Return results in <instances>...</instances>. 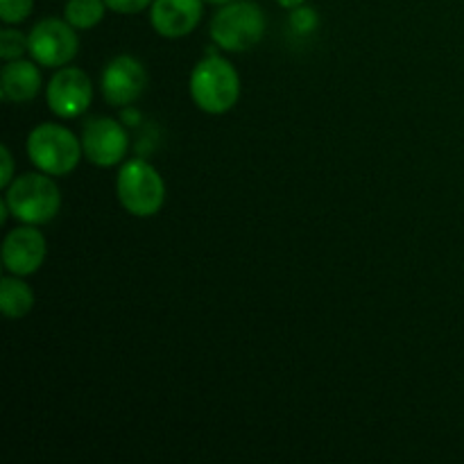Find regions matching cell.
<instances>
[{
	"label": "cell",
	"mask_w": 464,
	"mask_h": 464,
	"mask_svg": "<svg viewBox=\"0 0 464 464\" xmlns=\"http://www.w3.org/2000/svg\"><path fill=\"white\" fill-rule=\"evenodd\" d=\"M190 98L195 107L211 116L231 111L240 100V75L220 54H207L190 72Z\"/></svg>",
	"instance_id": "6da1fadb"
},
{
	"label": "cell",
	"mask_w": 464,
	"mask_h": 464,
	"mask_svg": "<svg viewBox=\"0 0 464 464\" xmlns=\"http://www.w3.org/2000/svg\"><path fill=\"white\" fill-rule=\"evenodd\" d=\"M266 30L267 18L261 5L254 0H234L225 7H218L208 34L213 44L227 53H247L261 44Z\"/></svg>",
	"instance_id": "7a4b0ae2"
},
{
	"label": "cell",
	"mask_w": 464,
	"mask_h": 464,
	"mask_svg": "<svg viewBox=\"0 0 464 464\" xmlns=\"http://www.w3.org/2000/svg\"><path fill=\"white\" fill-rule=\"evenodd\" d=\"M5 199L12 216L23 225H48L62 211V190L53 175L41 170L16 177L9 188H5Z\"/></svg>",
	"instance_id": "3957f363"
},
{
	"label": "cell",
	"mask_w": 464,
	"mask_h": 464,
	"mask_svg": "<svg viewBox=\"0 0 464 464\" xmlns=\"http://www.w3.org/2000/svg\"><path fill=\"white\" fill-rule=\"evenodd\" d=\"M27 157L36 170L53 177H66L80 166L84 150L82 139H77L68 127L57 122H41L27 134Z\"/></svg>",
	"instance_id": "277c9868"
},
{
	"label": "cell",
	"mask_w": 464,
	"mask_h": 464,
	"mask_svg": "<svg viewBox=\"0 0 464 464\" xmlns=\"http://www.w3.org/2000/svg\"><path fill=\"white\" fill-rule=\"evenodd\" d=\"M116 195L121 207L134 218H152L166 204V181L145 159L122 163L116 177Z\"/></svg>",
	"instance_id": "5b68a950"
},
{
	"label": "cell",
	"mask_w": 464,
	"mask_h": 464,
	"mask_svg": "<svg viewBox=\"0 0 464 464\" xmlns=\"http://www.w3.org/2000/svg\"><path fill=\"white\" fill-rule=\"evenodd\" d=\"M27 36L30 57L44 68L68 66L80 53V36L66 18H44Z\"/></svg>",
	"instance_id": "8992f818"
},
{
	"label": "cell",
	"mask_w": 464,
	"mask_h": 464,
	"mask_svg": "<svg viewBox=\"0 0 464 464\" xmlns=\"http://www.w3.org/2000/svg\"><path fill=\"white\" fill-rule=\"evenodd\" d=\"M45 102L57 118H80L93 102L91 77L77 66H62L45 89Z\"/></svg>",
	"instance_id": "52a82bcc"
},
{
	"label": "cell",
	"mask_w": 464,
	"mask_h": 464,
	"mask_svg": "<svg viewBox=\"0 0 464 464\" xmlns=\"http://www.w3.org/2000/svg\"><path fill=\"white\" fill-rule=\"evenodd\" d=\"M80 139L84 157L98 168H113L122 163L127 148H130L125 122H118L107 116L91 118L82 130Z\"/></svg>",
	"instance_id": "ba28073f"
},
{
	"label": "cell",
	"mask_w": 464,
	"mask_h": 464,
	"mask_svg": "<svg viewBox=\"0 0 464 464\" xmlns=\"http://www.w3.org/2000/svg\"><path fill=\"white\" fill-rule=\"evenodd\" d=\"M148 71L143 63L131 54H118L104 66L102 95L111 107H131L148 89Z\"/></svg>",
	"instance_id": "9c48e42d"
},
{
	"label": "cell",
	"mask_w": 464,
	"mask_h": 464,
	"mask_svg": "<svg viewBox=\"0 0 464 464\" xmlns=\"http://www.w3.org/2000/svg\"><path fill=\"white\" fill-rule=\"evenodd\" d=\"M45 254H48V243L36 225L16 227L3 240V266L9 275H34L44 266Z\"/></svg>",
	"instance_id": "30bf717a"
},
{
	"label": "cell",
	"mask_w": 464,
	"mask_h": 464,
	"mask_svg": "<svg viewBox=\"0 0 464 464\" xmlns=\"http://www.w3.org/2000/svg\"><path fill=\"white\" fill-rule=\"evenodd\" d=\"M204 5V0H154L150 7L152 30L163 39H184L198 30Z\"/></svg>",
	"instance_id": "8fae6325"
},
{
	"label": "cell",
	"mask_w": 464,
	"mask_h": 464,
	"mask_svg": "<svg viewBox=\"0 0 464 464\" xmlns=\"http://www.w3.org/2000/svg\"><path fill=\"white\" fill-rule=\"evenodd\" d=\"M34 59H14L0 72V95L7 102H32L41 91V71Z\"/></svg>",
	"instance_id": "7c38bea8"
},
{
	"label": "cell",
	"mask_w": 464,
	"mask_h": 464,
	"mask_svg": "<svg viewBox=\"0 0 464 464\" xmlns=\"http://www.w3.org/2000/svg\"><path fill=\"white\" fill-rule=\"evenodd\" d=\"M0 308L7 320H21L34 308V290L23 281V276L9 275L0 281Z\"/></svg>",
	"instance_id": "4fadbf2b"
},
{
	"label": "cell",
	"mask_w": 464,
	"mask_h": 464,
	"mask_svg": "<svg viewBox=\"0 0 464 464\" xmlns=\"http://www.w3.org/2000/svg\"><path fill=\"white\" fill-rule=\"evenodd\" d=\"M107 9L109 7L104 0H66L63 18L75 30H93V27H98L102 23Z\"/></svg>",
	"instance_id": "5bb4252c"
},
{
	"label": "cell",
	"mask_w": 464,
	"mask_h": 464,
	"mask_svg": "<svg viewBox=\"0 0 464 464\" xmlns=\"http://www.w3.org/2000/svg\"><path fill=\"white\" fill-rule=\"evenodd\" d=\"M25 53H30V36H25L16 27L5 25L0 30V57L5 62H14V59H23Z\"/></svg>",
	"instance_id": "9a60e30c"
},
{
	"label": "cell",
	"mask_w": 464,
	"mask_h": 464,
	"mask_svg": "<svg viewBox=\"0 0 464 464\" xmlns=\"http://www.w3.org/2000/svg\"><path fill=\"white\" fill-rule=\"evenodd\" d=\"M317 25H320V16H317V12L313 7L299 5V7L290 9V27H293L297 34H313V32L317 30Z\"/></svg>",
	"instance_id": "2e32d148"
},
{
	"label": "cell",
	"mask_w": 464,
	"mask_h": 464,
	"mask_svg": "<svg viewBox=\"0 0 464 464\" xmlns=\"http://www.w3.org/2000/svg\"><path fill=\"white\" fill-rule=\"evenodd\" d=\"M34 9V0H0V18L5 25H18Z\"/></svg>",
	"instance_id": "e0dca14e"
},
{
	"label": "cell",
	"mask_w": 464,
	"mask_h": 464,
	"mask_svg": "<svg viewBox=\"0 0 464 464\" xmlns=\"http://www.w3.org/2000/svg\"><path fill=\"white\" fill-rule=\"evenodd\" d=\"M104 3H107L109 12L122 14V16H134V14H140L152 7L154 0H104Z\"/></svg>",
	"instance_id": "ac0fdd59"
},
{
	"label": "cell",
	"mask_w": 464,
	"mask_h": 464,
	"mask_svg": "<svg viewBox=\"0 0 464 464\" xmlns=\"http://www.w3.org/2000/svg\"><path fill=\"white\" fill-rule=\"evenodd\" d=\"M0 161H3V170H0V188H9L16 177H14V157H12V150L7 145L0 148Z\"/></svg>",
	"instance_id": "d6986e66"
},
{
	"label": "cell",
	"mask_w": 464,
	"mask_h": 464,
	"mask_svg": "<svg viewBox=\"0 0 464 464\" xmlns=\"http://www.w3.org/2000/svg\"><path fill=\"white\" fill-rule=\"evenodd\" d=\"M122 122H125L127 127H136L140 122V113L136 111L134 107H122Z\"/></svg>",
	"instance_id": "ffe728a7"
},
{
	"label": "cell",
	"mask_w": 464,
	"mask_h": 464,
	"mask_svg": "<svg viewBox=\"0 0 464 464\" xmlns=\"http://www.w3.org/2000/svg\"><path fill=\"white\" fill-rule=\"evenodd\" d=\"M275 3L284 9H295L299 5H306V0H275Z\"/></svg>",
	"instance_id": "44dd1931"
},
{
	"label": "cell",
	"mask_w": 464,
	"mask_h": 464,
	"mask_svg": "<svg viewBox=\"0 0 464 464\" xmlns=\"http://www.w3.org/2000/svg\"><path fill=\"white\" fill-rule=\"evenodd\" d=\"M207 5H213V7H225V5L234 3V0H204Z\"/></svg>",
	"instance_id": "7402d4cb"
}]
</instances>
